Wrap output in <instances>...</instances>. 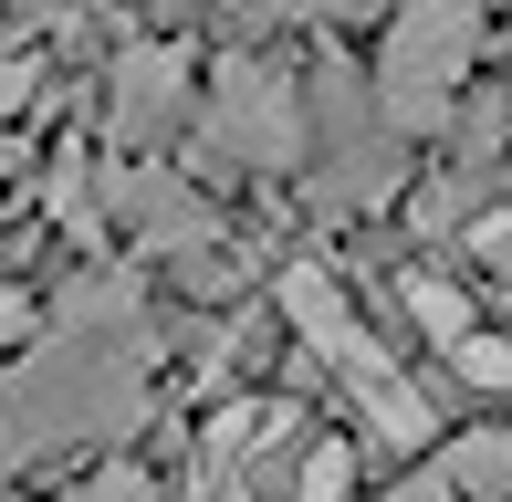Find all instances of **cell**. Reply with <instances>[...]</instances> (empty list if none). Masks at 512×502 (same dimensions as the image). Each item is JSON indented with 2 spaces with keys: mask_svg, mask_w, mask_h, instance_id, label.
<instances>
[{
  "mask_svg": "<svg viewBox=\"0 0 512 502\" xmlns=\"http://www.w3.org/2000/svg\"><path fill=\"white\" fill-rule=\"evenodd\" d=\"M356 450L304 398H230L199 429V502H345Z\"/></svg>",
  "mask_w": 512,
  "mask_h": 502,
  "instance_id": "cell-1",
  "label": "cell"
},
{
  "mask_svg": "<svg viewBox=\"0 0 512 502\" xmlns=\"http://www.w3.org/2000/svg\"><path fill=\"white\" fill-rule=\"evenodd\" d=\"M283 314H293V335H304V346L324 356V377H335L345 398L366 408V429H377L387 450H418V440L439 429L429 387H418L398 356L377 346V325L345 304V283H335V272H314V262H304V272H283Z\"/></svg>",
  "mask_w": 512,
  "mask_h": 502,
  "instance_id": "cell-2",
  "label": "cell"
},
{
  "mask_svg": "<svg viewBox=\"0 0 512 502\" xmlns=\"http://www.w3.org/2000/svg\"><path fill=\"white\" fill-rule=\"evenodd\" d=\"M481 53V11L471 0H408V21L387 32V116L398 126H439Z\"/></svg>",
  "mask_w": 512,
  "mask_h": 502,
  "instance_id": "cell-3",
  "label": "cell"
},
{
  "mask_svg": "<svg viewBox=\"0 0 512 502\" xmlns=\"http://www.w3.org/2000/svg\"><path fill=\"white\" fill-rule=\"evenodd\" d=\"M209 147L241 157V168H293L304 157V105L272 63H230L220 74V105H209Z\"/></svg>",
  "mask_w": 512,
  "mask_h": 502,
  "instance_id": "cell-4",
  "label": "cell"
},
{
  "mask_svg": "<svg viewBox=\"0 0 512 502\" xmlns=\"http://www.w3.org/2000/svg\"><path fill=\"white\" fill-rule=\"evenodd\" d=\"M178 105H189V53H178V42H136V53L115 63V136L147 147Z\"/></svg>",
  "mask_w": 512,
  "mask_h": 502,
  "instance_id": "cell-5",
  "label": "cell"
},
{
  "mask_svg": "<svg viewBox=\"0 0 512 502\" xmlns=\"http://www.w3.org/2000/svg\"><path fill=\"white\" fill-rule=\"evenodd\" d=\"M105 189H115V210H126L147 241H168V251H199V241H209V210H199L189 189H178L168 168H157V178H147V168H115Z\"/></svg>",
  "mask_w": 512,
  "mask_h": 502,
  "instance_id": "cell-6",
  "label": "cell"
},
{
  "mask_svg": "<svg viewBox=\"0 0 512 502\" xmlns=\"http://www.w3.org/2000/svg\"><path fill=\"white\" fill-rule=\"evenodd\" d=\"M460 492L512 502V429H492V440H471V450H460Z\"/></svg>",
  "mask_w": 512,
  "mask_h": 502,
  "instance_id": "cell-7",
  "label": "cell"
},
{
  "mask_svg": "<svg viewBox=\"0 0 512 502\" xmlns=\"http://www.w3.org/2000/svg\"><path fill=\"white\" fill-rule=\"evenodd\" d=\"M74 502H157V482H136V471H105V482H84Z\"/></svg>",
  "mask_w": 512,
  "mask_h": 502,
  "instance_id": "cell-8",
  "label": "cell"
},
{
  "mask_svg": "<svg viewBox=\"0 0 512 502\" xmlns=\"http://www.w3.org/2000/svg\"><path fill=\"white\" fill-rule=\"evenodd\" d=\"M21 325H32V304H11V293H0V335H21Z\"/></svg>",
  "mask_w": 512,
  "mask_h": 502,
  "instance_id": "cell-9",
  "label": "cell"
},
{
  "mask_svg": "<svg viewBox=\"0 0 512 502\" xmlns=\"http://www.w3.org/2000/svg\"><path fill=\"white\" fill-rule=\"evenodd\" d=\"M398 502H450V482H408V492H398Z\"/></svg>",
  "mask_w": 512,
  "mask_h": 502,
  "instance_id": "cell-10",
  "label": "cell"
}]
</instances>
